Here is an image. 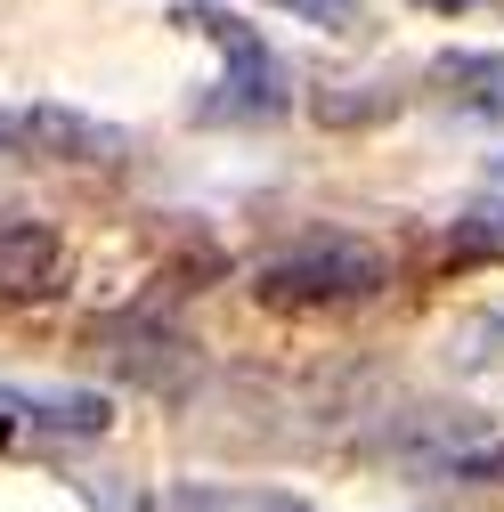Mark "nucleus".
Returning a JSON list of instances; mask_svg holds the SVG:
<instances>
[{
	"label": "nucleus",
	"mask_w": 504,
	"mask_h": 512,
	"mask_svg": "<svg viewBox=\"0 0 504 512\" xmlns=\"http://www.w3.org/2000/svg\"><path fill=\"white\" fill-rule=\"evenodd\" d=\"M179 25H187V33H204V41L228 57L220 98H204V106H196L204 122H261V114H277V106H285V66H277V49L252 33L244 17L212 9V0H187V9H179Z\"/></svg>",
	"instance_id": "nucleus-2"
},
{
	"label": "nucleus",
	"mask_w": 504,
	"mask_h": 512,
	"mask_svg": "<svg viewBox=\"0 0 504 512\" xmlns=\"http://www.w3.org/2000/svg\"><path fill=\"white\" fill-rule=\"evenodd\" d=\"M391 285V261L366 236H293L252 269V301L269 309H358Z\"/></svg>",
	"instance_id": "nucleus-1"
},
{
	"label": "nucleus",
	"mask_w": 504,
	"mask_h": 512,
	"mask_svg": "<svg viewBox=\"0 0 504 512\" xmlns=\"http://www.w3.org/2000/svg\"><path fill=\"white\" fill-rule=\"evenodd\" d=\"M57 285H66V236H57L49 220L0 212V309L49 301Z\"/></svg>",
	"instance_id": "nucleus-6"
},
{
	"label": "nucleus",
	"mask_w": 504,
	"mask_h": 512,
	"mask_svg": "<svg viewBox=\"0 0 504 512\" xmlns=\"http://www.w3.org/2000/svg\"><path fill=\"white\" fill-rule=\"evenodd\" d=\"M0 155H17V163H114V155H131V139L82 106H17V114H0Z\"/></svg>",
	"instance_id": "nucleus-3"
},
{
	"label": "nucleus",
	"mask_w": 504,
	"mask_h": 512,
	"mask_svg": "<svg viewBox=\"0 0 504 512\" xmlns=\"http://www.w3.org/2000/svg\"><path fill=\"white\" fill-rule=\"evenodd\" d=\"M496 171H504V163H496Z\"/></svg>",
	"instance_id": "nucleus-14"
},
{
	"label": "nucleus",
	"mask_w": 504,
	"mask_h": 512,
	"mask_svg": "<svg viewBox=\"0 0 504 512\" xmlns=\"http://www.w3.org/2000/svg\"><path fill=\"white\" fill-rule=\"evenodd\" d=\"M155 512H309V504L285 496V488H204V480H179Z\"/></svg>",
	"instance_id": "nucleus-10"
},
{
	"label": "nucleus",
	"mask_w": 504,
	"mask_h": 512,
	"mask_svg": "<svg viewBox=\"0 0 504 512\" xmlns=\"http://www.w3.org/2000/svg\"><path fill=\"white\" fill-rule=\"evenodd\" d=\"M431 90L448 98L456 114L504 122V49H448V57H431Z\"/></svg>",
	"instance_id": "nucleus-7"
},
{
	"label": "nucleus",
	"mask_w": 504,
	"mask_h": 512,
	"mask_svg": "<svg viewBox=\"0 0 504 512\" xmlns=\"http://www.w3.org/2000/svg\"><path fill=\"white\" fill-rule=\"evenodd\" d=\"M261 9L309 17V25H326V33H358V25H366V9H358V0H261Z\"/></svg>",
	"instance_id": "nucleus-11"
},
{
	"label": "nucleus",
	"mask_w": 504,
	"mask_h": 512,
	"mask_svg": "<svg viewBox=\"0 0 504 512\" xmlns=\"http://www.w3.org/2000/svg\"><path fill=\"white\" fill-rule=\"evenodd\" d=\"M407 98L391 90V82H334V90H318L309 98V114L326 122V131H374V122H391Z\"/></svg>",
	"instance_id": "nucleus-9"
},
{
	"label": "nucleus",
	"mask_w": 504,
	"mask_h": 512,
	"mask_svg": "<svg viewBox=\"0 0 504 512\" xmlns=\"http://www.w3.org/2000/svg\"><path fill=\"white\" fill-rule=\"evenodd\" d=\"M114 423V407L98 391H25V382H0V439H41V447H66V439H98Z\"/></svg>",
	"instance_id": "nucleus-4"
},
{
	"label": "nucleus",
	"mask_w": 504,
	"mask_h": 512,
	"mask_svg": "<svg viewBox=\"0 0 504 512\" xmlns=\"http://www.w3.org/2000/svg\"><path fill=\"white\" fill-rule=\"evenodd\" d=\"M415 9H431V17H464V9H480V0H415Z\"/></svg>",
	"instance_id": "nucleus-13"
},
{
	"label": "nucleus",
	"mask_w": 504,
	"mask_h": 512,
	"mask_svg": "<svg viewBox=\"0 0 504 512\" xmlns=\"http://www.w3.org/2000/svg\"><path fill=\"white\" fill-rule=\"evenodd\" d=\"M415 480H456V488H504V439H448L415 447Z\"/></svg>",
	"instance_id": "nucleus-8"
},
{
	"label": "nucleus",
	"mask_w": 504,
	"mask_h": 512,
	"mask_svg": "<svg viewBox=\"0 0 504 512\" xmlns=\"http://www.w3.org/2000/svg\"><path fill=\"white\" fill-rule=\"evenodd\" d=\"M456 236H464V252H504V196H488V204H472Z\"/></svg>",
	"instance_id": "nucleus-12"
},
{
	"label": "nucleus",
	"mask_w": 504,
	"mask_h": 512,
	"mask_svg": "<svg viewBox=\"0 0 504 512\" xmlns=\"http://www.w3.org/2000/svg\"><path fill=\"white\" fill-rule=\"evenodd\" d=\"M98 350H106V366H122L139 382V391H179L187 374H196V350H187V334L179 326H163V317H114V326L98 334Z\"/></svg>",
	"instance_id": "nucleus-5"
}]
</instances>
